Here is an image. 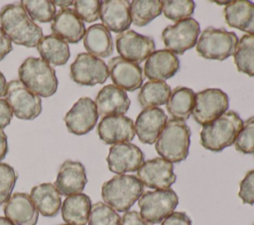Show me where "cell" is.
<instances>
[{
	"instance_id": "cell-1",
	"label": "cell",
	"mask_w": 254,
	"mask_h": 225,
	"mask_svg": "<svg viewBox=\"0 0 254 225\" xmlns=\"http://www.w3.org/2000/svg\"><path fill=\"white\" fill-rule=\"evenodd\" d=\"M0 27L16 45L37 47L43 30L27 14L21 4H7L0 10Z\"/></svg>"
},
{
	"instance_id": "cell-2",
	"label": "cell",
	"mask_w": 254,
	"mask_h": 225,
	"mask_svg": "<svg viewBox=\"0 0 254 225\" xmlns=\"http://www.w3.org/2000/svg\"><path fill=\"white\" fill-rule=\"evenodd\" d=\"M242 126L243 121L239 114L228 110L220 117L202 126L200 145L206 150L220 152L235 142Z\"/></svg>"
},
{
	"instance_id": "cell-3",
	"label": "cell",
	"mask_w": 254,
	"mask_h": 225,
	"mask_svg": "<svg viewBox=\"0 0 254 225\" xmlns=\"http://www.w3.org/2000/svg\"><path fill=\"white\" fill-rule=\"evenodd\" d=\"M143 193V183L132 174L115 175L101 187V196L105 204L119 212L128 211Z\"/></svg>"
},
{
	"instance_id": "cell-4",
	"label": "cell",
	"mask_w": 254,
	"mask_h": 225,
	"mask_svg": "<svg viewBox=\"0 0 254 225\" xmlns=\"http://www.w3.org/2000/svg\"><path fill=\"white\" fill-rule=\"evenodd\" d=\"M190 144V129L185 121L171 119L155 142V149L161 158L173 163L187 159Z\"/></svg>"
},
{
	"instance_id": "cell-5",
	"label": "cell",
	"mask_w": 254,
	"mask_h": 225,
	"mask_svg": "<svg viewBox=\"0 0 254 225\" xmlns=\"http://www.w3.org/2000/svg\"><path fill=\"white\" fill-rule=\"evenodd\" d=\"M20 81L33 93L50 97L57 92L58 78L55 69L44 59L30 56L18 69Z\"/></svg>"
},
{
	"instance_id": "cell-6",
	"label": "cell",
	"mask_w": 254,
	"mask_h": 225,
	"mask_svg": "<svg viewBox=\"0 0 254 225\" xmlns=\"http://www.w3.org/2000/svg\"><path fill=\"white\" fill-rule=\"evenodd\" d=\"M237 44L238 38L234 32L208 27L200 34L195 50L206 59L224 60L234 55Z\"/></svg>"
},
{
	"instance_id": "cell-7",
	"label": "cell",
	"mask_w": 254,
	"mask_h": 225,
	"mask_svg": "<svg viewBox=\"0 0 254 225\" xmlns=\"http://www.w3.org/2000/svg\"><path fill=\"white\" fill-rule=\"evenodd\" d=\"M178 203L179 197L171 188L146 191L138 199L140 215L152 224L162 222L174 212Z\"/></svg>"
},
{
	"instance_id": "cell-8",
	"label": "cell",
	"mask_w": 254,
	"mask_h": 225,
	"mask_svg": "<svg viewBox=\"0 0 254 225\" xmlns=\"http://www.w3.org/2000/svg\"><path fill=\"white\" fill-rule=\"evenodd\" d=\"M5 100L12 113L19 119L33 120L42 112L40 96L30 91L20 80H11L7 83Z\"/></svg>"
},
{
	"instance_id": "cell-9",
	"label": "cell",
	"mask_w": 254,
	"mask_h": 225,
	"mask_svg": "<svg viewBox=\"0 0 254 225\" xmlns=\"http://www.w3.org/2000/svg\"><path fill=\"white\" fill-rule=\"evenodd\" d=\"M199 33L198 22L193 18H187L167 26L162 32V39L168 51L183 55L196 45Z\"/></svg>"
},
{
	"instance_id": "cell-10",
	"label": "cell",
	"mask_w": 254,
	"mask_h": 225,
	"mask_svg": "<svg viewBox=\"0 0 254 225\" xmlns=\"http://www.w3.org/2000/svg\"><path fill=\"white\" fill-rule=\"evenodd\" d=\"M229 106L225 92L218 88H207L195 94L192 109L193 119L200 125H205L224 114Z\"/></svg>"
},
{
	"instance_id": "cell-11",
	"label": "cell",
	"mask_w": 254,
	"mask_h": 225,
	"mask_svg": "<svg viewBox=\"0 0 254 225\" xmlns=\"http://www.w3.org/2000/svg\"><path fill=\"white\" fill-rule=\"evenodd\" d=\"M109 76L105 62L88 53H80L70 64V77L80 85L93 86L104 83Z\"/></svg>"
},
{
	"instance_id": "cell-12",
	"label": "cell",
	"mask_w": 254,
	"mask_h": 225,
	"mask_svg": "<svg viewBox=\"0 0 254 225\" xmlns=\"http://www.w3.org/2000/svg\"><path fill=\"white\" fill-rule=\"evenodd\" d=\"M116 49L121 57L140 63L155 52V42L133 30H127L116 37Z\"/></svg>"
},
{
	"instance_id": "cell-13",
	"label": "cell",
	"mask_w": 254,
	"mask_h": 225,
	"mask_svg": "<svg viewBox=\"0 0 254 225\" xmlns=\"http://www.w3.org/2000/svg\"><path fill=\"white\" fill-rule=\"evenodd\" d=\"M137 177L143 185L155 189H168L177 178L173 164L163 158L144 162L137 170Z\"/></svg>"
},
{
	"instance_id": "cell-14",
	"label": "cell",
	"mask_w": 254,
	"mask_h": 225,
	"mask_svg": "<svg viewBox=\"0 0 254 225\" xmlns=\"http://www.w3.org/2000/svg\"><path fill=\"white\" fill-rule=\"evenodd\" d=\"M98 116L95 102L89 97H81L72 105L64 120L69 133L84 135L95 127Z\"/></svg>"
},
{
	"instance_id": "cell-15",
	"label": "cell",
	"mask_w": 254,
	"mask_h": 225,
	"mask_svg": "<svg viewBox=\"0 0 254 225\" xmlns=\"http://www.w3.org/2000/svg\"><path fill=\"white\" fill-rule=\"evenodd\" d=\"M106 162L110 171L124 174L139 169L144 163V154L131 143L115 144L110 147Z\"/></svg>"
},
{
	"instance_id": "cell-16",
	"label": "cell",
	"mask_w": 254,
	"mask_h": 225,
	"mask_svg": "<svg viewBox=\"0 0 254 225\" xmlns=\"http://www.w3.org/2000/svg\"><path fill=\"white\" fill-rule=\"evenodd\" d=\"M97 134L102 142L108 145L129 143L135 137L132 119L123 115L102 117L97 125Z\"/></svg>"
},
{
	"instance_id": "cell-17",
	"label": "cell",
	"mask_w": 254,
	"mask_h": 225,
	"mask_svg": "<svg viewBox=\"0 0 254 225\" xmlns=\"http://www.w3.org/2000/svg\"><path fill=\"white\" fill-rule=\"evenodd\" d=\"M107 67L111 80L117 87L132 92L142 86L144 76L138 63L114 56L109 60Z\"/></svg>"
},
{
	"instance_id": "cell-18",
	"label": "cell",
	"mask_w": 254,
	"mask_h": 225,
	"mask_svg": "<svg viewBox=\"0 0 254 225\" xmlns=\"http://www.w3.org/2000/svg\"><path fill=\"white\" fill-rule=\"evenodd\" d=\"M86 182L87 177L83 165L67 160L61 165L54 185L61 195L69 196L81 193Z\"/></svg>"
},
{
	"instance_id": "cell-19",
	"label": "cell",
	"mask_w": 254,
	"mask_h": 225,
	"mask_svg": "<svg viewBox=\"0 0 254 225\" xmlns=\"http://www.w3.org/2000/svg\"><path fill=\"white\" fill-rule=\"evenodd\" d=\"M168 117L164 110L158 107L144 108L136 118L135 133L140 142L152 145L156 142L159 135L163 131Z\"/></svg>"
},
{
	"instance_id": "cell-20",
	"label": "cell",
	"mask_w": 254,
	"mask_h": 225,
	"mask_svg": "<svg viewBox=\"0 0 254 225\" xmlns=\"http://www.w3.org/2000/svg\"><path fill=\"white\" fill-rule=\"evenodd\" d=\"M100 19L108 31L119 34L127 31L132 23L131 3L127 0L102 1Z\"/></svg>"
},
{
	"instance_id": "cell-21",
	"label": "cell",
	"mask_w": 254,
	"mask_h": 225,
	"mask_svg": "<svg viewBox=\"0 0 254 225\" xmlns=\"http://www.w3.org/2000/svg\"><path fill=\"white\" fill-rule=\"evenodd\" d=\"M51 30L65 43L77 44L85 35L83 21L72 9H61L53 19Z\"/></svg>"
},
{
	"instance_id": "cell-22",
	"label": "cell",
	"mask_w": 254,
	"mask_h": 225,
	"mask_svg": "<svg viewBox=\"0 0 254 225\" xmlns=\"http://www.w3.org/2000/svg\"><path fill=\"white\" fill-rule=\"evenodd\" d=\"M180 68L178 56L168 51H155L144 64V74L151 81H165L173 77Z\"/></svg>"
},
{
	"instance_id": "cell-23",
	"label": "cell",
	"mask_w": 254,
	"mask_h": 225,
	"mask_svg": "<svg viewBox=\"0 0 254 225\" xmlns=\"http://www.w3.org/2000/svg\"><path fill=\"white\" fill-rule=\"evenodd\" d=\"M95 105L98 115H124L130 107V99L125 90L114 84L103 86L96 95Z\"/></svg>"
},
{
	"instance_id": "cell-24",
	"label": "cell",
	"mask_w": 254,
	"mask_h": 225,
	"mask_svg": "<svg viewBox=\"0 0 254 225\" xmlns=\"http://www.w3.org/2000/svg\"><path fill=\"white\" fill-rule=\"evenodd\" d=\"M4 214L15 225H36L39 212L31 196L24 192L14 193L4 205Z\"/></svg>"
},
{
	"instance_id": "cell-25",
	"label": "cell",
	"mask_w": 254,
	"mask_h": 225,
	"mask_svg": "<svg viewBox=\"0 0 254 225\" xmlns=\"http://www.w3.org/2000/svg\"><path fill=\"white\" fill-rule=\"evenodd\" d=\"M224 19L231 28L254 35V3L248 0L231 1L225 6Z\"/></svg>"
},
{
	"instance_id": "cell-26",
	"label": "cell",
	"mask_w": 254,
	"mask_h": 225,
	"mask_svg": "<svg viewBox=\"0 0 254 225\" xmlns=\"http://www.w3.org/2000/svg\"><path fill=\"white\" fill-rule=\"evenodd\" d=\"M33 203L43 216H56L62 205V197L53 183H41L34 186L30 194Z\"/></svg>"
},
{
	"instance_id": "cell-27",
	"label": "cell",
	"mask_w": 254,
	"mask_h": 225,
	"mask_svg": "<svg viewBox=\"0 0 254 225\" xmlns=\"http://www.w3.org/2000/svg\"><path fill=\"white\" fill-rule=\"evenodd\" d=\"M83 45L89 55L98 58L107 57L113 53L112 36L102 24H94L87 28Z\"/></svg>"
},
{
	"instance_id": "cell-28",
	"label": "cell",
	"mask_w": 254,
	"mask_h": 225,
	"mask_svg": "<svg viewBox=\"0 0 254 225\" xmlns=\"http://www.w3.org/2000/svg\"><path fill=\"white\" fill-rule=\"evenodd\" d=\"M91 200L84 193L67 196L62 204V217L68 225H85L88 222Z\"/></svg>"
},
{
	"instance_id": "cell-29",
	"label": "cell",
	"mask_w": 254,
	"mask_h": 225,
	"mask_svg": "<svg viewBox=\"0 0 254 225\" xmlns=\"http://www.w3.org/2000/svg\"><path fill=\"white\" fill-rule=\"evenodd\" d=\"M37 50L42 59L54 65L66 63L70 56L67 43L53 34L43 37L37 45Z\"/></svg>"
},
{
	"instance_id": "cell-30",
	"label": "cell",
	"mask_w": 254,
	"mask_h": 225,
	"mask_svg": "<svg viewBox=\"0 0 254 225\" xmlns=\"http://www.w3.org/2000/svg\"><path fill=\"white\" fill-rule=\"evenodd\" d=\"M195 101V94L192 89L179 86L176 87L167 102L169 114L176 120H187L190 116Z\"/></svg>"
},
{
	"instance_id": "cell-31",
	"label": "cell",
	"mask_w": 254,
	"mask_h": 225,
	"mask_svg": "<svg viewBox=\"0 0 254 225\" xmlns=\"http://www.w3.org/2000/svg\"><path fill=\"white\" fill-rule=\"evenodd\" d=\"M171 92V87L165 81H147L140 89L138 100L144 108L157 107L167 104Z\"/></svg>"
},
{
	"instance_id": "cell-32",
	"label": "cell",
	"mask_w": 254,
	"mask_h": 225,
	"mask_svg": "<svg viewBox=\"0 0 254 225\" xmlns=\"http://www.w3.org/2000/svg\"><path fill=\"white\" fill-rule=\"evenodd\" d=\"M234 56L237 70L254 76V35H243L238 41Z\"/></svg>"
},
{
	"instance_id": "cell-33",
	"label": "cell",
	"mask_w": 254,
	"mask_h": 225,
	"mask_svg": "<svg viewBox=\"0 0 254 225\" xmlns=\"http://www.w3.org/2000/svg\"><path fill=\"white\" fill-rule=\"evenodd\" d=\"M163 1L160 0H134L131 3L132 23L144 27L161 15Z\"/></svg>"
},
{
	"instance_id": "cell-34",
	"label": "cell",
	"mask_w": 254,
	"mask_h": 225,
	"mask_svg": "<svg viewBox=\"0 0 254 225\" xmlns=\"http://www.w3.org/2000/svg\"><path fill=\"white\" fill-rule=\"evenodd\" d=\"M20 4L32 20L41 23L53 21L57 14L56 6L49 0H24Z\"/></svg>"
},
{
	"instance_id": "cell-35",
	"label": "cell",
	"mask_w": 254,
	"mask_h": 225,
	"mask_svg": "<svg viewBox=\"0 0 254 225\" xmlns=\"http://www.w3.org/2000/svg\"><path fill=\"white\" fill-rule=\"evenodd\" d=\"M195 3L191 0H165L162 11L164 15L176 23L189 18L194 11Z\"/></svg>"
},
{
	"instance_id": "cell-36",
	"label": "cell",
	"mask_w": 254,
	"mask_h": 225,
	"mask_svg": "<svg viewBox=\"0 0 254 225\" xmlns=\"http://www.w3.org/2000/svg\"><path fill=\"white\" fill-rule=\"evenodd\" d=\"M88 225H121V217L107 204L96 202L91 206Z\"/></svg>"
},
{
	"instance_id": "cell-37",
	"label": "cell",
	"mask_w": 254,
	"mask_h": 225,
	"mask_svg": "<svg viewBox=\"0 0 254 225\" xmlns=\"http://www.w3.org/2000/svg\"><path fill=\"white\" fill-rule=\"evenodd\" d=\"M234 145L235 149L242 154H254V116L243 122Z\"/></svg>"
},
{
	"instance_id": "cell-38",
	"label": "cell",
	"mask_w": 254,
	"mask_h": 225,
	"mask_svg": "<svg viewBox=\"0 0 254 225\" xmlns=\"http://www.w3.org/2000/svg\"><path fill=\"white\" fill-rule=\"evenodd\" d=\"M15 169L5 163H0V205L6 203L17 181Z\"/></svg>"
},
{
	"instance_id": "cell-39",
	"label": "cell",
	"mask_w": 254,
	"mask_h": 225,
	"mask_svg": "<svg viewBox=\"0 0 254 225\" xmlns=\"http://www.w3.org/2000/svg\"><path fill=\"white\" fill-rule=\"evenodd\" d=\"M101 3L99 0H76L73 1V11L82 21L91 23L99 19Z\"/></svg>"
},
{
	"instance_id": "cell-40",
	"label": "cell",
	"mask_w": 254,
	"mask_h": 225,
	"mask_svg": "<svg viewBox=\"0 0 254 225\" xmlns=\"http://www.w3.org/2000/svg\"><path fill=\"white\" fill-rule=\"evenodd\" d=\"M238 196L245 204H254V169L249 170L239 183Z\"/></svg>"
},
{
	"instance_id": "cell-41",
	"label": "cell",
	"mask_w": 254,
	"mask_h": 225,
	"mask_svg": "<svg viewBox=\"0 0 254 225\" xmlns=\"http://www.w3.org/2000/svg\"><path fill=\"white\" fill-rule=\"evenodd\" d=\"M161 225H192L190 216L185 212L175 211L166 217Z\"/></svg>"
},
{
	"instance_id": "cell-42",
	"label": "cell",
	"mask_w": 254,
	"mask_h": 225,
	"mask_svg": "<svg viewBox=\"0 0 254 225\" xmlns=\"http://www.w3.org/2000/svg\"><path fill=\"white\" fill-rule=\"evenodd\" d=\"M121 225H153L146 221L137 211H127L121 218Z\"/></svg>"
},
{
	"instance_id": "cell-43",
	"label": "cell",
	"mask_w": 254,
	"mask_h": 225,
	"mask_svg": "<svg viewBox=\"0 0 254 225\" xmlns=\"http://www.w3.org/2000/svg\"><path fill=\"white\" fill-rule=\"evenodd\" d=\"M13 117L12 110L5 99L0 98V130L7 127Z\"/></svg>"
},
{
	"instance_id": "cell-44",
	"label": "cell",
	"mask_w": 254,
	"mask_h": 225,
	"mask_svg": "<svg viewBox=\"0 0 254 225\" xmlns=\"http://www.w3.org/2000/svg\"><path fill=\"white\" fill-rule=\"evenodd\" d=\"M12 51V43L5 32L0 27V60H2Z\"/></svg>"
},
{
	"instance_id": "cell-45",
	"label": "cell",
	"mask_w": 254,
	"mask_h": 225,
	"mask_svg": "<svg viewBox=\"0 0 254 225\" xmlns=\"http://www.w3.org/2000/svg\"><path fill=\"white\" fill-rule=\"evenodd\" d=\"M8 153V140L6 134L0 130V161H2Z\"/></svg>"
},
{
	"instance_id": "cell-46",
	"label": "cell",
	"mask_w": 254,
	"mask_h": 225,
	"mask_svg": "<svg viewBox=\"0 0 254 225\" xmlns=\"http://www.w3.org/2000/svg\"><path fill=\"white\" fill-rule=\"evenodd\" d=\"M53 4L56 6H59L61 7L62 9H66L68 6L70 5H73V1L72 0H55V1H52Z\"/></svg>"
},
{
	"instance_id": "cell-47",
	"label": "cell",
	"mask_w": 254,
	"mask_h": 225,
	"mask_svg": "<svg viewBox=\"0 0 254 225\" xmlns=\"http://www.w3.org/2000/svg\"><path fill=\"white\" fill-rule=\"evenodd\" d=\"M6 89H7L6 78H5V76L3 75V73L0 71V97L5 96Z\"/></svg>"
},
{
	"instance_id": "cell-48",
	"label": "cell",
	"mask_w": 254,
	"mask_h": 225,
	"mask_svg": "<svg viewBox=\"0 0 254 225\" xmlns=\"http://www.w3.org/2000/svg\"><path fill=\"white\" fill-rule=\"evenodd\" d=\"M0 225H15L13 222H11L8 218L0 216Z\"/></svg>"
},
{
	"instance_id": "cell-49",
	"label": "cell",
	"mask_w": 254,
	"mask_h": 225,
	"mask_svg": "<svg viewBox=\"0 0 254 225\" xmlns=\"http://www.w3.org/2000/svg\"><path fill=\"white\" fill-rule=\"evenodd\" d=\"M231 1H215V3L217 4H224V5H228Z\"/></svg>"
},
{
	"instance_id": "cell-50",
	"label": "cell",
	"mask_w": 254,
	"mask_h": 225,
	"mask_svg": "<svg viewBox=\"0 0 254 225\" xmlns=\"http://www.w3.org/2000/svg\"><path fill=\"white\" fill-rule=\"evenodd\" d=\"M60 225H68V224H60Z\"/></svg>"
},
{
	"instance_id": "cell-51",
	"label": "cell",
	"mask_w": 254,
	"mask_h": 225,
	"mask_svg": "<svg viewBox=\"0 0 254 225\" xmlns=\"http://www.w3.org/2000/svg\"><path fill=\"white\" fill-rule=\"evenodd\" d=\"M253 225H254V223H253Z\"/></svg>"
}]
</instances>
